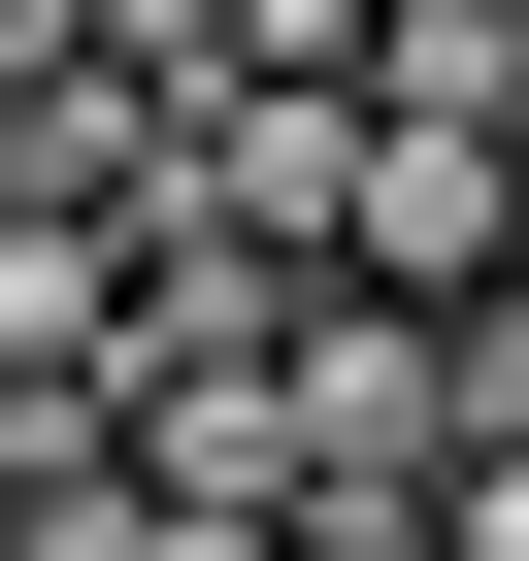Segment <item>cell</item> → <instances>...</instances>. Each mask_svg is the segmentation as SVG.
Wrapping results in <instances>:
<instances>
[{
  "instance_id": "cell-2",
  "label": "cell",
  "mask_w": 529,
  "mask_h": 561,
  "mask_svg": "<svg viewBox=\"0 0 529 561\" xmlns=\"http://www.w3.org/2000/svg\"><path fill=\"white\" fill-rule=\"evenodd\" d=\"M529 264V100H364L331 133V298H496Z\"/></svg>"
},
{
  "instance_id": "cell-1",
  "label": "cell",
  "mask_w": 529,
  "mask_h": 561,
  "mask_svg": "<svg viewBox=\"0 0 529 561\" xmlns=\"http://www.w3.org/2000/svg\"><path fill=\"white\" fill-rule=\"evenodd\" d=\"M264 462H299V528H397L463 462V331L430 298H299V331H264Z\"/></svg>"
},
{
  "instance_id": "cell-3",
  "label": "cell",
  "mask_w": 529,
  "mask_h": 561,
  "mask_svg": "<svg viewBox=\"0 0 529 561\" xmlns=\"http://www.w3.org/2000/svg\"><path fill=\"white\" fill-rule=\"evenodd\" d=\"M397 528H430V561H529V430H463V462H430Z\"/></svg>"
},
{
  "instance_id": "cell-4",
  "label": "cell",
  "mask_w": 529,
  "mask_h": 561,
  "mask_svg": "<svg viewBox=\"0 0 529 561\" xmlns=\"http://www.w3.org/2000/svg\"><path fill=\"white\" fill-rule=\"evenodd\" d=\"M34 67H100V0H0V100H34Z\"/></svg>"
}]
</instances>
